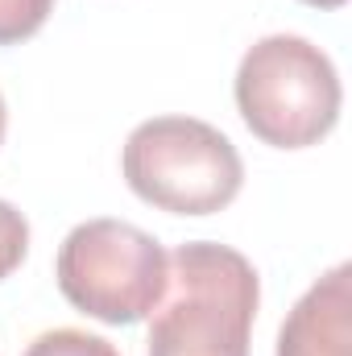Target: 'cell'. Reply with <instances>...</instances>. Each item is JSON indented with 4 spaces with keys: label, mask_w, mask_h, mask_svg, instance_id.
Wrapping results in <instances>:
<instances>
[{
    "label": "cell",
    "mask_w": 352,
    "mask_h": 356,
    "mask_svg": "<svg viewBox=\"0 0 352 356\" xmlns=\"http://www.w3.org/2000/svg\"><path fill=\"white\" fill-rule=\"evenodd\" d=\"M25 253H29V224L13 203L0 199V282L25 261Z\"/></svg>",
    "instance_id": "cell-8"
},
{
    "label": "cell",
    "mask_w": 352,
    "mask_h": 356,
    "mask_svg": "<svg viewBox=\"0 0 352 356\" xmlns=\"http://www.w3.org/2000/svg\"><path fill=\"white\" fill-rule=\"evenodd\" d=\"M166 273L170 257L150 232L108 216L71 228L54 261L63 298L112 327L141 323L158 307Z\"/></svg>",
    "instance_id": "cell-4"
},
{
    "label": "cell",
    "mask_w": 352,
    "mask_h": 356,
    "mask_svg": "<svg viewBox=\"0 0 352 356\" xmlns=\"http://www.w3.org/2000/svg\"><path fill=\"white\" fill-rule=\"evenodd\" d=\"M120 170L137 199L175 216L224 211L245 182L237 145L195 116H154L137 124L125 141Z\"/></svg>",
    "instance_id": "cell-3"
},
{
    "label": "cell",
    "mask_w": 352,
    "mask_h": 356,
    "mask_svg": "<svg viewBox=\"0 0 352 356\" xmlns=\"http://www.w3.org/2000/svg\"><path fill=\"white\" fill-rule=\"evenodd\" d=\"M340 99L332 58L298 33H269L237 67V108L273 149L319 145L340 120Z\"/></svg>",
    "instance_id": "cell-2"
},
{
    "label": "cell",
    "mask_w": 352,
    "mask_h": 356,
    "mask_svg": "<svg viewBox=\"0 0 352 356\" xmlns=\"http://www.w3.org/2000/svg\"><path fill=\"white\" fill-rule=\"evenodd\" d=\"M278 356H352V266L328 269L286 315Z\"/></svg>",
    "instance_id": "cell-5"
},
{
    "label": "cell",
    "mask_w": 352,
    "mask_h": 356,
    "mask_svg": "<svg viewBox=\"0 0 352 356\" xmlns=\"http://www.w3.org/2000/svg\"><path fill=\"white\" fill-rule=\"evenodd\" d=\"M4 124H8V112H4V95H0V141H4Z\"/></svg>",
    "instance_id": "cell-10"
},
{
    "label": "cell",
    "mask_w": 352,
    "mask_h": 356,
    "mask_svg": "<svg viewBox=\"0 0 352 356\" xmlns=\"http://www.w3.org/2000/svg\"><path fill=\"white\" fill-rule=\"evenodd\" d=\"M303 4H311V8H340V4H349V0H303Z\"/></svg>",
    "instance_id": "cell-9"
},
{
    "label": "cell",
    "mask_w": 352,
    "mask_h": 356,
    "mask_svg": "<svg viewBox=\"0 0 352 356\" xmlns=\"http://www.w3.org/2000/svg\"><path fill=\"white\" fill-rule=\"evenodd\" d=\"M257 302V269L245 253L216 241L178 245L150 311V356H249Z\"/></svg>",
    "instance_id": "cell-1"
},
{
    "label": "cell",
    "mask_w": 352,
    "mask_h": 356,
    "mask_svg": "<svg viewBox=\"0 0 352 356\" xmlns=\"http://www.w3.org/2000/svg\"><path fill=\"white\" fill-rule=\"evenodd\" d=\"M25 356H120V353L104 336H91V332H79V327H54V332L38 336Z\"/></svg>",
    "instance_id": "cell-6"
},
{
    "label": "cell",
    "mask_w": 352,
    "mask_h": 356,
    "mask_svg": "<svg viewBox=\"0 0 352 356\" xmlns=\"http://www.w3.org/2000/svg\"><path fill=\"white\" fill-rule=\"evenodd\" d=\"M50 13L54 0H0V46H17L33 38Z\"/></svg>",
    "instance_id": "cell-7"
}]
</instances>
